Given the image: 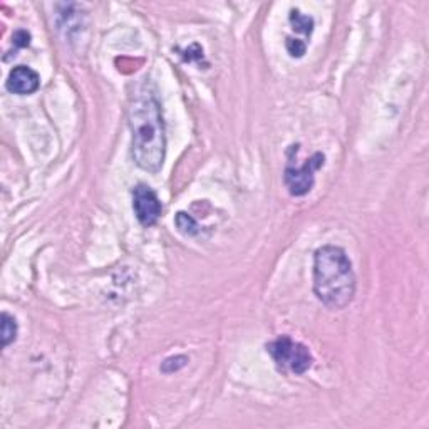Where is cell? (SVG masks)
<instances>
[{
	"mask_svg": "<svg viewBox=\"0 0 429 429\" xmlns=\"http://www.w3.org/2000/svg\"><path fill=\"white\" fill-rule=\"evenodd\" d=\"M6 86L9 91L13 92V94L29 96V94H34V92L39 89L40 77L34 69L27 66H17L12 69L11 74H9Z\"/></svg>",
	"mask_w": 429,
	"mask_h": 429,
	"instance_id": "6",
	"label": "cell"
},
{
	"mask_svg": "<svg viewBox=\"0 0 429 429\" xmlns=\"http://www.w3.org/2000/svg\"><path fill=\"white\" fill-rule=\"evenodd\" d=\"M174 223H177L179 232L183 235H188V237H193V235L200 232V227H198L196 220L188 213H184V211H179L177 218H174Z\"/></svg>",
	"mask_w": 429,
	"mask_h": 429,
	"instance_id": "9",
	"label": "cell"
},
{
	"mask_svg": "<svg viewBox=\"0 0 429 429\" xmlns=\"http://www.w3.org/2000/svg\"><path fill=\"white\" fill-rule=\"evenodd\" d=\"M313 294L330 311H342L356 295V274L344 248L324 245L313 253Z\"/></svg>",
	"mask_w": 429,
	"mask_h": 429,
	"instance_id": "2",
	"label": "cell"
},
{
	"mask_svg": "<svg viewBox=\"0 0 429 429\" xmlns=\"http://www.w3.org/2000/svg\"><path fill=\"white\" fill-rule=\"evenodd\" d=\"M285 48H287V52L290 54V57L301 59L307 52V44L301 39H292V37H287Z\"/></svg>",
	"mask_w": 429,
	"mask_h": 429,
	"instance_id": "10",
	"label": "cell"
},
{
	"mask_svg": "<svg viewBox=\"0 0 429 429\" xmlns=\"http://www.w3.org/2000/svg\"><path fill=\"white\" fill-rule=\"evenodd\" d=\"M289 21H290V24H292V29L295 32H301V34H303L306 37L312 35L313 18L311 16H303L299 9H292V11H290Z\"/></svg>",
	"mask_w": 429,
	"mask_h": 429,
	"instance_id": "7",
	"label": "cell"
},
{
	"mask_svg": "<svg viewBox=\"0 0 429 429\" xmlns=\"http://www.w3.org/2000/svg\"><path fill=\"white\" fill-rule=\"evenodd\" d=\"M17 339V322L7 312H2V345L7 347Z\"/></svg>",
	"mask_w": 429,
	"mask_h": 429,
	"instance_id": "8",
	"label": "cell"
},
{
	"mask_svg": "<svg viewBox=\"0 0 429 429\" xmlns=\"http://www.w3.org/2000/svg\"><path fill=\"white\" fill-rule=\"evenodd\" d=\"M128 123L135 163L147 173H158L166 156L165 121L160 101L147 86H143L129 101Z\"/></svg>",
	"mask_w": 429,
	"mask_h": 429,
	"instance_id": "1",
	"label": "cell"
},
{
	"mask_svg": "<svg viewBox=\"0 0 429 429\" xmlns=\"http://www.w3.org/2000/svg\"><path fill=\"white\" fill-rule=\"evenodd\" d=\"M133 210L143 227H153L161 216V201L146 184H138L133 191Z\"/></svg>",
	"mask_w": 429,
	"mask_h": 429,
	"instance_id": "5",
	"label": "cell"
},
{
	"mask_svg": "<svg viewBox=\"0 0 429 429\" xmlns=\"http://www.w3.org/2000/svg\"><path fill=\"white\" fill-rule=\"evenodd\" d=\"M267 352L270 354L277 366L294 374H306L313 364V356L308 347L295 342L289 335H282L274 342L267 344Z\"/></svg>",
	"mask_w": 429,
	"mask_h": 429,
	"instance_id": "3",
	"label": "cell"
},
{
	"mask_svg": "<svg viewBox=\"0 0 429 429\" xmlns=\"http://www.w3.org/2000/svg\"><path fill=\"white\" fill-rule=\"evenodd\" d=\"M13 44L17 48H27L30 44V34L27 30H17L13 35Z\"/></svg>",
	"mask_w": 429,
	"mask_h": 429,
	"instance_id": "12",
	"label": "cell"
},
{
	"mask_svg": "<svg viewBox=\"0 0 429 429\" xmlns=\"http://www.w3.org/2000/svg\"><path fill=\"white\" fill-rule=\"evenodd\" d=\"M325 156L322 153H316L308 158L301 168L289 165L284 172V182L289 193L292 196H303L311 193L316 183V172L324 166Z\"/></svg>",
	"mask_w": 429,
	"mask_h": 429,
	"instance_id": "4",
	"label": "cell"
},
{
	"mask_svg": "<svg viewBox=\"0 0 429 429\" xmlns=\"http://www.w3.org/2000/svg\"><path fill=\"white\" fill-rule=\"evenodd\" d=\"M186 362H188V357H184V356L168 357L163 364H161V371L166 372V374H172V372L178 371V369H182Z\"/></svg>",
	"mask_w": 429,
	"mask_h": 429,
	"instance_id": "11",
	"label": "cell"
}]
</instances>
